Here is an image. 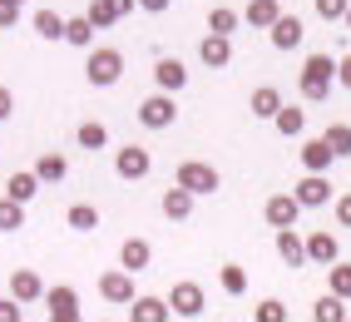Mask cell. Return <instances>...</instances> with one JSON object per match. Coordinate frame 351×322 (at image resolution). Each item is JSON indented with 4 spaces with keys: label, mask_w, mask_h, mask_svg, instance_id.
Listing matches in <instances>:
<instances>
[{
    "label": "cell",
    "mask_w": 351,
    "mask_h": 322,
    "mask_svg": "<svg viewBox=\"0 0 351 322\" xmlns=\"http://www.w3.org/2000/svg\"><path fill=\"white\" fill-rule=\"evenodd\" d=\"M173 183H183V189H189V194H218V169L213 164H203V159H189V164H178V174H173Z\"/></svg>",
    "instance_id": "cell-4"
},
{
    "label": "cell",
    "mask_w": 351,
    "mask_h": 322,
    "mask_svg": "<svg viewBox=\"0 0 351 322\" xmlns=\"http://www.w3.org/2000/svg\"><path fill=\"white\" fill-rule=\"evenodd\" d=\"M252 317H257V322H287L292 312H287V303H282V297H263V303L252 308Z\"/></svg>",
    "instance_id": "cell-36"
},
{
    "label": "cell",
    "mask_w": 351,
    "mask_h": 322,
    "mask_svg": "<svg viewBox=\"0 0 351 322\" xmlns=\"http://www.w3.org/2000/svg\"><path fill=\"white\" fill-rule=\"evenodd\" d=\"M15 228H25V203L20 198H0V233H15Z\"/></svg>",
    "instance_id": "cell-32"
},
{
    "label": "cell",
    "mask_w": 351,
    "mask_h": 322,
    "mask_svg": "<svg viewBox=\"0 0 351 322\" xmlns=\"http://www.w3.org/2000/svg\"><path fill=\"white\" fill-rule=\"evenodd\" d=\"M198 60L208 65V70H228V65H232V35H213V30H208L198 40Z\"/></svg>",
    "instance_id": "cell-12"
},
{
    "label": "cell",
    "mask_w": 351,
    "mask_h": 322,
    "mask_svg": "<svg viewBox=\"0 0 351 322\" xmlns=\"http://www.w3.org/2000/svg\"><path fill=\"white\" fill-rule=\"evenodd\" d=\"M238 25H243V15L232 5H213V10H208V30H213V35H232Z\"/></svg>",
    "instance_id": "cell-31"
},
{
    "label": "cell",
    "mask_w": 351,
    "mask_h": 322,
    "mask_svg": "<svg viewBox=\"0 0 351 322\" xmlns=\"http://www.w3.org/2000/svg\"><path fill=\"white\" fill-rule=\"evenodd\" d=\"M30 25H35L40 40H64V15H60V10H35Z\"/></svg>",
    "instance_id": "cell-29"
},
{
    "label": "cell",
    "mask_w": 351,
    "mask_h": 322,
    "mask_svg": "<svg viewBox=\"0 0 351 322\" xmlns=\"http://www.w3.org/2000/svg\"><path fill=\"white\" fill-rule=\"evenodd\" d=\"M40 189H45V183H40V174H35V169H25V174H10V179H5V194H10V198H20V203H30Z\"/></svg>",
    "instance_id": "cell-24"
},
{
    "label": "cell",
    "mask_w": 351,
    "mask_h": 322,
    "mask_svg": "<svg viewBox=\"0 0 351 322\" xmlns=\"http://www.w3.org/2000/svg\"><path fill=\"white\" fill-rule=\"evenodd\" d=\"M287 100H282V89L277 84H257L252 89V100H247V109H252V119H272L277 109H282Z\"/></svg>",
    "instance_id": "cell-19"
},
{
    "label": "cell",
    "mask_w": 351,
    "mask_h": 322,
    "mask_svg": "<svg viewBox=\"0 0 351 322\" xmlns=\"http://www.w3.org/2000/svg\"><path fill=\"white\" fill-rule=\"evenodd\" d=\"M75 144H80V149H89V154H99V149L109 144V129H104L99 119H84V124L75 129Z\"/></svg>",
    "instance_id": "cell-27"
},
{
    "label": "cell",
    "mask_w": 351,
    "mask_h": 322,
    "mask_svg": "<svg viewBox=\"0 0 351 322\" xmlns=\"http://www.w3.org/2000/svg\"><path fill=\"white\" fill-rule=\"evenodd\" d=\"M64 223L75 228V233H95V228H99V209H95V203H69Z\"/></svg>",
    "instance_id": "cell-28"
},
{
    "label": "cell",
    "mask_w": 351,
    "mask_h": 322,
    "mask_svg": "<svg viewBox=\"0 0 351 322\" xmlns=\"http://www.w3.org/2000/svg\"><path fill=\"white\" fill-rule=\"evenodd\" d=\"M25 317V303L20 297H0V322H20Z\"/></svg>",
    "instance_id": "cell-40"
},
{
    "label": "cell",
    "mask_w": 351,
    "mask_h": 322,
    "mask_svg": "<svg viewBox=\"0 0 351 322\" xmlns=\"http://www.w3.org/2000/svg\"><path fill=\"white\" fill-rule=\"evenodd\" d=\"M15 5H25V0H15Z\"/></svg>",
    "instance_id": "cell-47"
},
{
    "label": "cell",
    "mask_w": 351,
    "mask_h": 322,
    "mask_svg": "<svg viewBox=\"0 0 351 322\" xmlns=\"http://www.w3.org/2000/svg\"><path fill=\"white\" fill-rule=\"evenodd\" d=\"M64 45H75V50H95V20H89V15L64 20Z\"/></svg>",
    "instance_id": "cell-23"
},
{
    "label": "cell",
    "mask_w": 351,
    "mask_h": 322,
    "mask_svg": "<svg viewBox=\"0 0 351 322\" xmlns=\"http://www.w3.org/2000/svg\"><path fill=\"white\" fill-rule=\"evenodd\" d=\"M332 84H337V60L332 55H307L302 80H297V95L307 104H326V100H332Z\"/></svg>",
    "instance_id": "cell-1"
},
{
    "label": "cell",
    "mask_w": 351,
    "mask_h": 322,
    "mask_svg": "<svg viewBox=\"0 0 351 322\" xmlns=\"http://www.w3.org/2000/svg\"><path fill=\"white\" fill-rule=\"evenodd\" d=\"M154 169V154L144 144H124V149H114V174H119L124 183H138V179H149Z\"/></svg>",
    "instance_id": "cell-5"
},
{
    "label": "cell",
    "mask_w": 351,
    "mask_h": 322,
    "mask_svg": "<svg viewBox=\"0 0 351 322\" xmlns=\"http://www.w3.org/2000/svg\"><path fill=\"white\" fill-rule=\"evenodd\" d=\"M326 288H332L337 297H346V303H351V263H332V268H326Z\"/></svg>",
    "instance_id": "cell-35"
},
{
    "label": "cell",
    "mask_w": 351,
    "mask_h": 322,
    "mask_svg": "<svg viewBox=\"0 0 351 322\" xmlns=\"http://www.w3.org/2000/svg\"><path fill=\"white\" fill-rule=\"evenodd\" d=\"M312 317H317V322H341V317H346V297L322 292L317 303H312Z\"/></svg>",
    "instance_id": "cell-30"
},
{
    "label": "cell",
    "mask_w": 351,
    "mask_h": 322,
    "mask_svg": "<svg viewBox=\"0 0 351 322\" xmlns=\"http://www.w3.org/2000/svg\"><path fill=\"white\" fill-rule=\"evenodd\" d=\"M292 194L302 198V209H322V203H332V179L326 174H302L292 183Z\"/></svg>",
    "instance_id": "cell-9"
},
{
    "label": "cell",
    "mask_w": 351,
    "mask_h": 322,
    "mask_svg": "<svg viewBox=\"0 0 351 322\" xmlns=\"http://www.w3.org/2000/svg\"><path fill=\"white\" fill-rule=\"evenodd\" d=\"M134 114H138V124H144V129H173L178 124V100L169 95V89H154Z\"/></svg>",
    "instance_id": "cell-3"
},
{
    "label": "cell",
    "mask_w": 351,
    "mask_h": 322,
    "mask_svg": "<svg viewBox=\"0 0 351 322\" xmlns=\"http://www.w3.org/2000/svg\"><path fill=\"white\" fill-rule=\"evenodd\" d=\"M154 84H158V89H169V95H178V89L189 84V70H183V60L158 55V60H154Z\"/></svg>",
    "instance_id": "cell-14"
},
{
    "label": "cell",
    "mask_w": 351,
    "mask_h": 322,
    "mask_svg": "<svg viewBox=\"0 0 351 322\" xmlns=\"http://www.w3.org/2000/svg\"><path fill=\"white\" fill-rule=\"evenodd\" d=\"M173 308H169V297H134L129 303V322H169Z\"/></svg>",
    "instance_id": "cell-18"
},
{
    "label": "cell",
    "mask_w": 351,
    "mask_h": 322,
    "mask_svg": "<svg viewBox=\"0 0 351 322\" xmlns=\"http://www.w3.org/2000/svg\"><path fill=\"white\" fill-rule=\"evenodd\" d=\"M346 5H351V0H317V15L332 25V20H346Z\"/></svg>",
    "instance_id": "cell-38"
},
{
    "label": "cell",
    "mask_w": 351,
    "mask_h": 322,
    "mask_svg": "<svg viewBox=\"0 0 351 322\" xmlns=\"http://www.w3.org/2000/svg\"><path fill=\"white\" fill-rule=\"evenodd\" d=\"M119 263H124L129 273H144V268L154 263V248H149V238H124V248H119Z\"/></svg>",
    "instance_id": "cell-21"
},
{
    "label": "cell",
    "mask_w": 351,
    "mask_h": 322,
    "mask_svg": "<svg viewBox=\"0 0 351 322\" xmlns=\"http://www.w3.org/2000/svg\"><path fill=\"white\" fill-rule=\"evenodd\" d=\"M272 124H277V134H282V139H297V134L307 129V114H302L297 104H282V109L272 114Z\"/></svg>",
    "instance_id": "cell-26"
},
{
    "label": "cell",
    "mask_w": 351,
    "mask_h": 322,
    "mask_svg": "<svg viewBox=\"0 0 351 322\" xmlns=\"http://www.w3.org/2000/svg\"><path fill=\"white\" fill-rule=\"evenodd\" d=\"M337 223H341V228H351V194H341V198H337Z\"/></svg>",
    "instance_id": "cell-41"
},
{
    "label": "cell",
    "mask_w": 351,
    "mask_h": 322,
    "mask_svg": "<svg viewBox=\"0 0 351 322\" xmlns=\"http://www.w3.org/2000/svg\"><path fill=\"white\" fill-rule=\"evenodd\" d=\"M89 20H95V30H109V25H119V10L109 5V0H89Z\"/></svg>",
    "instance_id": "cell-37"
},
{
    "label": "cell",
    "mask_w": 351,
    "mask_h": 322,
    "mask_svg": "<svg viewBox=\"0 0 351 322\" xmlns=\"http://www.w3.org/2000/svg\"><path fill=\"white\" fill-rule=\"evenodd\" d=\"M337 84H341V89H351V55H341V60H337Z\"/></svg>",
    "instance_id": "cell-42"
},
{
    "label": "cell",
    "mask_w": 351,
    "mask_h": 322,
    "mask_svg": "<svg viewBox=\"0 0 351 322\" xmlns=\"http://www.w3.org/2000/svg\"><path fill=\"white\" fill-rule=\"evenodd\" d=\"M169 5H173V0H138V10H149V15H163Z\"/></svg>",
    "instance_id": "cell-44"
},
{
    "label": "cell",
    "mask_w": 351,
    "mask_h": 322,
    "mask_svg": "<svg viewBox=\"0 0 351 322\" xmlns=\"http://www.w3.org/2000/svg\"><path fill=\"white\" fill-rule=\"evenodd\" d=\"M10 109H15V95H10V89H5V84H0V124H5V119H10Z\"/></svg>",
    "instance_id": "cell-43"
},
{
    "label": "cell",
    "mask_w": 351,
    "mask_h": 322,
    "mask_svg": "<svg viewBox=\"0 0 351 322\" xmlns=\"http://www.w3.org/2000/svg\"><path fill=\"white\" fill-rule=\"evenodd\" d=\"M99 297H104V303H114V308H129L134 297H138V292H134V273H129L124 263L109 268L104 278H99Z\"/></svg>",
    "instance_id": "cell-6"
},
{
    "label": "cell",
    "mask_w": 351,
    "mask_h": 322,
    "mask_svg": "<svg viewBox=\"0 0 351 322\" xmlns=\"http://www.w3.org/2000/svg\"><path fill=\"white\" fill-rule=\"evenodd\" d=\"M169 308H173V317H203L208 297H203V288H198V283H173Z\"/></svg>",
    "instance_id": "cell-11"
},
{
    "label": "cell",
    "mask_w": 351,
    "mask_h": 322,
    "mask_svg": "<svg viewBox=\"0 0 351 322\" xmlns=\"http://www.w3.org/2000/svg\"><path fill=\"white\" fill-rule=\"evenodd\" d=\"M302 35H307V30H302V20L297 15H277V25L267 30V40H272V50H297V45H302Z\"/></svg>",
    "instance_id": "cell-15"
},
{
    "label": "cell",
    "mask_w": 351,
    "mask_h": 322,
    "mask_svg": "<svg viewBox=\"0 0 351 322\" xmlns=\"http://www.w3.org/2000/svg\"><path fill=\"white\" fill-rule=\"evenodd\" d=\"M218 283H223V292H228V297H243V292H247V268H238V263H223Z\"/></svg>",
    "instance_id": "cell-33"
},
{
    "label": "cell",
    "mask_w": 351,
    "mask_h": 322,
    "mask_svg": "<svg viewBox=\"0 0 351 322\" xmlns=\"http://www.w3.org/2000/svg\"><path fill=\"white\" fill-rule=\"evenodd\" d=\"M10 297H20V303H45V283L35 268H15L10 273Z\"/></svg>",
    "instance_id": "cell-16"
},
{
    "label": "cell",
    "mask_w": 351,
    "mask_h": 322,
    "mask_svg": "<svg viewBox=\"0 0 351 322\" xmlns=\"http://www.w3.org/2000/svg\"><path fill=\"white\" fill-rule=\"evenodd\" d=\"M297 154H302V169H307V174H326V169L337 164V154H332V144H326V139H307Z\"/></svg>",
    "instance_id": "cell-17"
},
{
    "label": "cell",
    "mask_w": 351,
    "mask_h": 322,
    "mask_svg": "<svg viewBox=\"0 0 351 322\" xmlns=\"http://www.w3.org/2000/svg\"><path fill=\"white\" fill-rule=\"evenodd\" d=\"M263 218H267L272 228H292V223L302 218V198H297V194H272V198L263 203Z\"/></svg>",
    "instance_id": "cell-10"
},
{
    "label": "cell",
    "mask_w": 351,
    "mask_h": 322,
    "mask_svg": "<svg viewBox=\"0 0 351 322\" xmlns=\"http://www.w3.org/2000/svg\"><path fill=\"white\" fill-rule=\"evenodd\" d=\"M322 139L332 144V154H337V159H351V124H341V119H337V124H326Z\"/></svg>",
    "instance_id": "cell-34"
},
{
    "label": "cell",
    "mask_w": 351,
    "mask_h": 322,
    "mask_svg": "<svg viewBox=\"0 0 351 322\" xmlns=\"http://www.w3.org/2000/svg\"><path fill=\"white\" fill-rule=\"evenodd\" d=\"M109 5L119 10V20H124V15H134V5H138V0H109Z\"/></svg>",
    "instance_id": "cell-45"
},
{
    "label": "cell",
    "mask_w": 351,
    "mask_h": 322,
    "mask_svg": "<svg viewBox=\"0 0 351 322\" xmlns=\"http://www.w3.org/2000/svg\"><path fill=\"white\" fill-rule=\"evenodd\" d=\"M84 75L95 89H109V84H119L124 80V50H114V45H95L84 60Z\"/></svg>",
    "instance_id": "cell-2"
},
{
    "label": "cell",
    "mask_w": 351,
    "mask_h": 322,
    "mask_svg": "<svg viewBox=\"0 0 351 322\" xmlns=\"http://www.w3.org/2000/svg\"><path fill=\"white\" fill-rule=\"evenodd\" d=\"M35 174H40V183H64V174H69V159L50 149V154H40V159H35Z\"/></svg>",
    "instance_id": "cell-25"
},
{
    "label": "cell",
    "mask_w": 351,
    "mask_h": 322,
    "mask_svg": "<svg viewBox=\"0 0 351 322\" xmlns=\"http://www.w3.org/2000/svg\"><path fill=\"white\" fill-rule=\"evenodd\" d=\"M45 312H50V322H75L80 317V292L75 288H45Z\"/></svg>",
    "instance_id": "cell-8"
},
{
    "label": "cell",
    "mask_w": 351,
    "mask_h": 322,
    "mask_svg": "<svg viewBox=\"0 0 351 322\" xmlns=\"http://www.w3.org/2000/svg\"><path fill=\"white\" fill-rule=\"evenodd\" d=\"M20 10H25V5H15V0H0V30H15V25H20Z\"/></svg>",
    "instance_id": "cell-39"
},
{
    "label": "cell",
    "mask_w": 351,
    "mask_h": 322,
    "mask_svg": "<svg viewBox=\"0 0 351 322\" xmlns=\"http://www.w3.org/2000/svg\"><path fill=\"white\" fill-rule=\"evenodd\" d=\"M337 258H341L337 233H332V228H312V233H307V268H332Z\"/></svg>",
    "instance_id": "cell-7"
},
{
    "label": "cell",
    "mask_w": 351,
    "mask_h": 322,
    "mask_svg": "<svg viewBox=\"0 0 351 322\" xmlns=\"http://www.w3.org/2000/svg\"><path fill=\"white\" fill-rule=\"evenodd\" d=\"M272 243H277V258H282L287 268H307V238L297 233V223L292 228H277Z\"/></svg>",
    "instance_id": "cell-13"
},
{
    "label": "cell",
    "mask_w": 351,
    "mask_h": 322,
    "mask_svg": "<svg viewBox=\"0 0 351 322\" xmlns=\"http://www.w3.org/2000/svg\"><path fill=\"white\" fill-rule=\"evenodd\" d=\"M193 198H198V194H189L183 183H173V189H163V214H169L173 223L193 218Z\"/></svg>",
    "instance_id": "cell-20"
},
{
    "label": "cell",
    "mask_w": 351,
    "mask_h": 322,
    "mask_svg": "<svg viewBox=\"0 0 351 322\" xmlns=\"http://www.w3.org/2000/svg\"><path fill=\"white\" fill-rule=\"evenodd\" d=\"M277 15H282V5H277V0H247V10H243V20H247L252 30H272Z\"/></svg>",
    "instance_id": "cell-22"
},
{
    "label": "cell",
    "mask_w": 351,
    "mask_h": 322,
    "mask_svg": "<svg viewBox=\"0 0 351 322\" xmlns=\"http://www.w3.org/2000/svg\"><path fill=\"white\" fill-rule=\"evenodd\" d=\"M341 25H346V30H351V5H346V20H341Z\"/></svg>",
    "instance_id": "cell-46"
}]
</instances>
